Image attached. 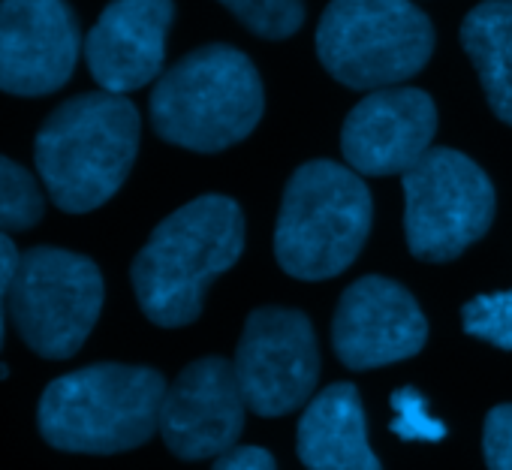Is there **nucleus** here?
Wrapping results in <instances>:
<instances>
[{
    "label": "nucleus",
    "mask_w": 512,
    "mask_h": 470,
    "mask_svg": "<svg viewBox=\"0 0 512 470\" xmlns=\"http://www.w3.org/2000/svg\"><path fill=\"white\" fill-rule=\"evenodd\" d=\"M392 410H395L392 431L401 440H428V443H437V440L446 437V425L431 416L425 398L413 386L398 389L392 395Z\"/></svg>",
    "instance_id": "20"
},
{
    "label": "nucleus",
    "mask_w": 512,
    "mask_h": 470,
    "mask_svg": "<svg viewBox=\"0 0 512 470\" xmlns=\"http://www.w3.org/2000/svg\"><path fill=\"white\" fill-rule=\"evenodd\" d=\"M434 52V28L410 0H332L317 25L329 76L356 91L395 88Z\"/></svg>",
    "instance_id": "6"
},
{
    "label": "nucleus",
    "mask_w": 512,
    "mask_h": 470,
    "mask_svg": "<svg viewBox=\"0 0 512 470\" xmlns=\"http://www.w3.org/2000/svg\"><path fill=\"white\" fill-rule=\"evenodd\" d=\"M82 34L67 0H0V91L46 97L79 61Z\"/></svg>",
    "instance_id": "10"
},
{
    "label": "nucleus",
    "mask_w": 512,
    "mask_h": 470,
    "mask_svg": "<svg viewBox=\"0 0 512 470\" xmlns=\"http://www.w3.org/2000/svg\"><path fill=\"white\" fill-rule=\"evenodd\" d=\"M296 446L308 470H383L368 446L365 410L353 383H335L308 404Z\"/></svg>",
    "instance_id": "15"
},
{
    "label": "nucleus",
    "mask_w": 512,
    "mask_h": 470,
    "mask_svg": "<svg viewBox=\"0 0 512 470\" xmlns=\"http://www.w3.org/2000/svg\"><path fill=\"white\" fill-rule=\"evenodd\" d=\"M220 4L256 37L287 40L305 25L302 0H220Z\"/></svg>",
    "instance_id": "18"
},
{
    "label": "nucleus",
    "mask_w": 512,
    "mask_h": 470,
    "mask_svg": "<svg viewBox=\"0 0 512 470\" xmlns=\"http://www.w3.org/2000/svg\"><path fill=\"white\" fill-rule=\"evenodd\" d=\"M214 470H278L275 458L260 446H238L217 458Z\"/></svg>",
    "instance_id": "22"
},
{
    "label": "nucleus",
    "mask_w": 512,
    "mask_h": 470,
    "mask_svg": "<svg viewBox=\"0 0 512 470\" xmlns=\"http://www.w3.org/2000/svg\"><path fill=\"white\" fill-rule=\"evenodd\" d=\"M482 452L488 470H512V404H500L488 413L482 428Z\"/></svg>",
    "instance_id": "21"
},
{
    "label": "nucleus",
    "mask_w": 512,
    "mask_h": 470,
    "mask_svg": "<svg viewBox=\"0 0 512 470\" xmlns=\"http://www.w3.org/2000/svg\"><path fill=\"white\" fill-rule=\"evenodd\" d=\"M437 106L419 88H380L344 121L341 151L359 175H404L431 151Z\"/></svg>",
    "instance_id": "13"
},
{
    "label": "nucleus",
    "mask_w": 512,
    "mask_h": 470,
    "mask_svg": "<svg viewBox=\"0 0 512 470\" xmlns=\"http://www.w3.org/2000/svg\"><path fill=\"white\" fill-rule=\"evenodd\" d=\"M103 308V275L94 260L64 248H31L19 257L10 314L25 344L46 359H70Z\"/></svg>",
    "instance_id": "8"
},
{
    "label": "nucleus",
    "mask_w": 512,
    "mask_h": 470,
    "mask_svg": "<svg viewBox=\"0 0 512 470\" xmlns=\"http://www.w3.org/2000/svg\"><path fill=\"white\" fill-rule=\"evenodd\" d=\"M461 46L473 61L494 115L512 127V0H485L461 22Z\"/></svg>",
    "instance_id": "16"
},
{
    "label": "nucleus",
    "mask_w": 512,
    "mask_h": 470,
    "mask_svg": "<svg viewBox=\"0 0 512 470\" xmlns=\"http://www.w3.org/2000/svg\"><path fill=\"white\" fill-rule=\"evenodd\" d=\"M404 202L407 248L425 263L461 257L494 217L488 175L452 148H431L404 172Z\"/></svg>",
    "instance_id": "7"
},
{
    "label": "nucleus",
    "mask_w": 512,
    "mask_h": 470,
    "mask_svg": "<svg viewBox=\"0 0 512 470\" xmlns=\"http://www.w3.org/2000/svg\"><path fill=\"white\" fill-rule=\"evenodd\" d=\"M19 251L10 242V235L0 232V344H4V305H10V287L16 278V266H19Z\"/></svg>",
    "instance_id": "23"
},
{
    "label": "nucleus",
    "mask_w": 512,
    "mask_h": 470,
    "mask_svg": "<svg viewBox=\"0 0 512 470\" xmlns=\"http://www.w3.org/2000/svg\"><path fill=\"white\" fill-rule=\"evenodd\" d=\"M244 407L235 365L220 356H205L190 362L166 389L160 434L184 461L220 458L235 449L244 428Z\"/></svg>",
    "instance_id": "11"
},
{
    "label": "nucleus",
    "mask_w": 512,
    "mask_h": 470,
    "mask_svg": "<svg viewBox=\"0 0 512 470\" xmlns=\"http://www.w3.org/2000/svg\"><path fill=\"white\" fill-rule=\"evenodd\" d=\"M464 332L500 350H512V290L476 296L461 311Z\"/></svg>",
    "instance_id": "19"
},
{
    "label": "nucleus",
    "mask_w": 512,
    "mask_h": 470,
    "mask_svg": "<svg viewBox=\"0 0 512 470\" xmlns=\"http://www.w3.org/2000/svg\"><path fill=\"white\" fill-rule=\"evenodd\" d=\"M244 251V214L229 196H199L172 211L133 260V290L145 317L178 329L202 314L208 284Z\"/></svg>",
    "instance_id": "1"
},
{
    "label": "nucleus",
    "mask_w": 512,
    "mask_h": 470,
    "mask_svg": "<svg viewBox=\"0 0 512 470\" xmlns=\"http://www.w3.org/2000/svg\"><path fill=\"white\" fill-rule=\"evenodd\" d=\"M46 199L40 181L16 160L0 157V232H22L43 220Z\"/></svg>",
    "instance_id": "17"
},
{
    "label": "nucleus",
    "mask_w": 512,
    "mask_h": 470,
    "mask_svg": "<svg viewBox=\"0 0 512 470\" xmlns=\"http://www.w3.org/2000/svg\"><path fill=\"white\" fill-rule=\"evenodd\" d=\"M371 193L359 172L311 160L284 190L275 257L299 281H326L353 266L371 232Z\"/></svg>",
    "instance_id": "5"
},
{
    "label": "nucleus",
    "mask_w": 512,
    "mask_h": 470,
    "mask_svg": "<svg viewBox=\"0 0 512 470\" xmlns=\"http://www.w3.org/2000/svg\"><path fill=\"white\" fill-rule=\"evenodd\" d=\"M139 151L136 106L109 91L64 100L34 139V163L49 199L70 214L109 202L127 181Z\"/></svg>",
    "instance_id": "2"
},
{
    "label": "nucleus",
    "mask_w": 512,
    "mask_h": 470,
    "mask_svg": "<svg viewBox=\"0 0 512 470\" xmlns=\"http://www.w3.org/2000/svg\"><path fill=\"white\" fill-rule=\"evenodd\" d=\"M263 106V82L253 61L214 43L184 55L157 79L151 127L178 148L214 154L247 139L263 118Z\"/></svg>",
    "instance_id": "3"
},
{
    "label": "nucleus",
    "mask_w": 512,
    "mask_h": 470,
    "mask_svg": "<svg viewBox=\"0 0 512 470\" xmlns=\"http://www.w3.org/2000/svg\"><path fill=\"white\" fill-rule=\"evenodd\" d=\"M425 338L428 323L416 299L380 275L350 284L332 323L335 353L356 371L410 359L425 347Z\"/></svg>",
    "instance_id": "12"
},
{
    "label": "nucleus",
    "mask_w": 512,
    "mask_h": 470,
    "mask_svg": "<svg viewBox=\"0 0 512 470\" xmlns=\"http://www.w3.org/2000/svg\"><path fill=\"white\" fill-rule=\"evenodd\" d=\"M232 365L253 413L284 416L302 407L320 377V350L311 320L293 308L253 311Z\"/></svg>",
    "instance_id": "9"
},
{
    "label": "nucleus",
    "mask_w": 512,
    "mask_h": 470,
    "mask_svg": "<svg viewBox=\"0 0 512 470\" xmlns=\"http://www.w3.org/2000/svg\"><path fill=\"white\" fill-rule=\"evenodd\" d=\"M166 380L139 365H91L58 377L40 398V434L64 452L112 455L160 428Z\"/></svg>",
    "instance_id": "4"
},
{
    "label": "nucleus",
    "mask_w": 512,
    "mask_h": 470,
    "mask_svg": "<svg viewBox=\"0 0 512 470\" xmlns=\"http://www.w3.org/2000/svg\"><path fill=\"white\" fill-rule=\"evenodd\" d=\"M172 0H112L85 40V58L100 91L130 94L160 79Z\"/></svg>",
    "instance_id": "14"
}]
</instances>
